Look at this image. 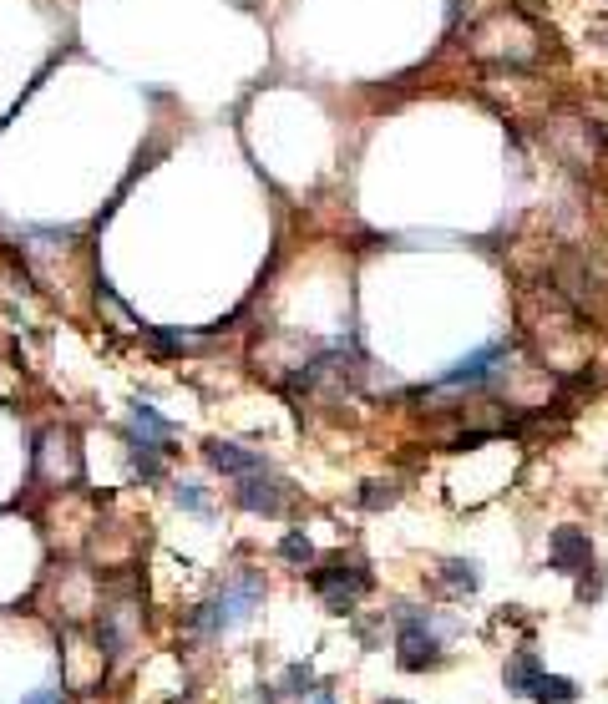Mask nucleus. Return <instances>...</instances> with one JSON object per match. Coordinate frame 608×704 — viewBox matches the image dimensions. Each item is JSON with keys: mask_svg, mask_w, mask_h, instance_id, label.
I'll return each instance as SVG.
<instances>
[{"mask_svg": "<svg viewBox=\"0 0 608 704\" xmlns=\"http://www.w3.org/2000/svg\"><path fill=\"white\" fill-rule=\"evenodd\" d=\"M264 598V578L259 573H239L228 578L203 608H198V629L203 634H223V629H239V623H249V613L259 608Z\"/></svg>", "mask_w": 608, "mask_h": 704, "instance_id": "nucleus-1", "label": "nucleus"}, {"mask_svg": "<svg viewBox=\"0 0 608 704\" xmlns=\"http://www.w3.org/2000/svg\"><path fill=\"white\" fill-rule=\"evenodd\" d=\"M315 588H320V598L330 603V613H345L360 593H370V573H365V563H355V558H335V563H325V568L315 573Z\"/></svg>", "mask_w": 608, "mask_h": 704, "instance_id": "nucleus-2", "label": "nucleus"}, {"mask_svg": "<svg viewBox=\"0 0 608 704\" xmlns=\"http://www.w3.org/2000/svg\"><path fill=\"white\" fill-rule=\"evenodd\" d=\"M401 669H431L441 659V644L431 634V618L416 608H401Z\"/></svg>", "mask_w": 608, "mask_h": 704, "instance_id": "nucleus-3", "label": "nucleus"}, {"mask_svg": "<svg viewBox=\"0 0 608 704\" xmlns=\"http://www.w3.org/2000/svg\"><path fill=\"white\" fill-rule=\"evenodd\" d=\"M548 553H553V568H558V573L578 578V573L588 568V558H593V547H588V532H578V527H558V532L548 537Z\"/></svg>", "mask_w": 608, "mask_h": 704, "instance_id": "nucleus-4", "label": "nucleus"}, {"mask_svg": "<svg viewBox=\"0 0 608 704\" xmlns=\"http://www.w3.org/2000/svg\"><path fill=\"white\" fill-rule=\"evenodd\" d=\"M239 507H249V512H264V517H279L284 512V492H279V482L269 477V466L264 472H249V477H239Z\"/></svg>", "mask_w": 608, "mask_h": 704, "instance_id": "nucleus-5", "label": "nucleus"}, {"mask_svg": "<svg viewBox=\"0 0 608 704\" xmlns=\"http://www.w3.org/2000/svg\"><path fill=\"white\" fill-rule=\"evenodd\" d=\"M208 466H218V472H228V477H249V472H264V456L259 451H244V446H234V441H213L208 446Z\"/></svg>", "mask_w": 608, "mask_h": 704, "instance_id": "nucleus-6", "label": "nucleus"}, {"mask_svg": "<svg viewBox=\"0 0 608 704\" xmlns=\"http://www.w3.org/2000/svg\"><path fill=\"white\" fill-rule=\"evenodd\" d=\"M497 360H502V345H482V350L467 355L462 365H451V370L441 375V385H482V380L497 370Z\"/></svg>", "mask_w": 608, "mask_h": 704, "instance_id": "nucleus-7", "label": "nucleus"}, {"mask_svg": "<svg viewBox=\"0 0 608 704\" xmlns=\"http://www.w3.org/2000/svg\"><path fill=\"white\" fill-rule=\"evenodd\" d=\"M532 699H538V704H573V699H578V684L563 679V674H538V684H532Z\"/></svg>", "mask_w": 608, "mask_h": 704, "instance_id": "nucleus-8", "label": "nucleus"}, {"mask_svg": "<svg viewBox=\"0 0 608 704\" xmlns=\"http://www.w3.org/2000/svg\"><path fill=\"white\" fill-rule=\"evenodd\" d=\"M538 659H532V654H517L512 664H507V689L512 694H532V684H538Z\"/></svg>", "mask_w": 608, "mask_h": 704, "instance_id": "nucleus-9", "label": "nucleus"}, {"mask_svg": "<svg viewBox=\"0 0 608 704\" xmlns=\"http://www.w3.org/2000/svg\"><path fill=\"white\" fill-rule=\"evenodd\" d=\"M279 558H284V563H294V568H304V563H315V547H310V537H304V532H284Z\"/></svg>", "mask_w": 608, "mask_h": 704, "instance_id": "nucleus-10", "label": "nucleus"}, {"mask_svg": "<svg viewBox=\"0 0 608 704\" xmlns=\"http://www.w3.org/2000/svg\"><path fill=\"white\" fill-rule=\"evenodd\" d=\"M446 583L456 588V593H472L482 578H477V563H462V558H451L446 563Z\"/></svg>", "mask_w": 608, "mask_h": 704, "instance_id": "nucleus-11", "label": "nucleus"}, {"mask_svg": "<svg viewBox=\"0 0 608 704\" xmlns=\"http://www.w3.org/2000/svg\"><path fill=\"white\" fill-rule=\"evenodd\" d=\"M284 694H315L310 664H289V669H284Z\"/></svg>", "mask_w": 608, "mask_h": 704, "instance_id": "nucleus-12", "label": "nucleus"}, {"mask_svg": "<svg viewBox=\"0 0 608 704\" xmlns=\"http://www.w3.org/2000/svg\"><path fill=\"white\" fill-rule=\"evenodd\" d=\"M173 497H178V507H183V512H193V517H208V497L198 492V482H183Z\"/></svg>", "mask_w": 608, "mask_h": 704, "instance_id": "nucleus-13", "label": "nucleus"}, {"mask_svg": "<svg viewBox=\"0 0 608 704\" xmlns=\"http://www.w3.org/2000/svg\"><path fill=\"white\" fill-rule=\"evenodd\" d=\"M401 492H396V482H370V492H365V507H391Z\"/></svg>", "mask_w": 608, "mask_h": 704, "instance_id": "nucleus-14", "label": "nucleus"}, {"mask_svg": "<svg viewBox=\"0 0 608 704\" xmlns=\"http://www.w3.org/2000/svg\"><path fill=\"white\" fill-rule=\"evenodd\" d=\"M21 704H61V689L56 684H46V689H36L31 699H21Z\"/></svg>", "mask_w": 608, "mask_h": 704, "instance_id": "nucleus-15", "label": "nucleus"}, {"mask_svg": "<svg viewBox=\"0 0 608 704\" xmlns=\"http://www.w3.org/2000/svg\"><path fill=\"white\" fill-rule=\"evenodd\" d=\"M310 704H335V694H330V689H315V694H310Z\"/></svg>", "mask_w": 608, "mask_h": 704, "instance_id": "nucleus-16", "label": "nucleus"}, {"mask_svg": "<svg viewBox=\"0 0 608 704\" xmlns=\"http://www.w3.org/2000/svg\"><path fill=\"white\" fill-rule=\"evenodd\" d=\"M391 704H401V699H391Z\"/></svg>", "mask_w": 608, "mask_h": 704, "instance_id": "nucleus-17", "label": "nucleus"}]
</instances>
